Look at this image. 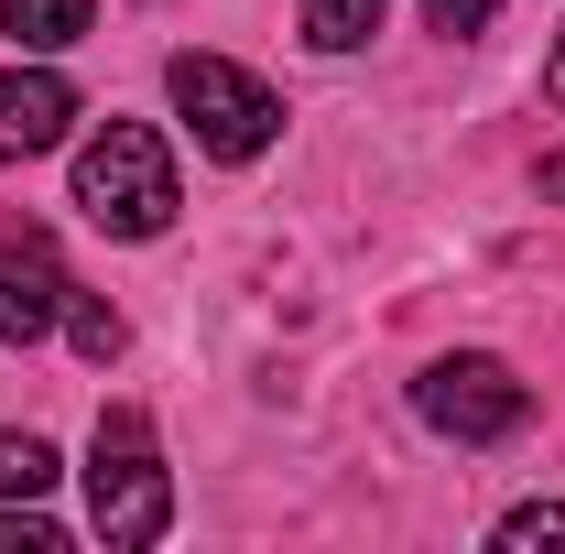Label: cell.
I'll return each mask as SVG.
<instances>
[{
	"mask_svg": "<svg viewBox=\"0 0 565 554\" xmlns=\"http://www.w3.org/2000/svg\"><path fill=\"white\" fill-rule=\"evenodd\" d=\"M163 87H174L185 131L207 141L217 163H250V152L282 131V98H273L250 66H228V55H174V66H163Z\"/></svg>",
	"mask_w": 565,
	"mask_h": 554,
	"instance_id": "cell-3",
	"label": "cell"
},
{
	"mask_svg": "<svg viewBox=\"0 0 565 554\" xmlns=\"http://www.w3.org/2000/svg\"><path fill=\"white\" fill-rule=\"evenodd\" d=\"M55 544H66V533H55L33 500H22V511H0V554H55Z\"/></svg>",
	"mask_w": 565,
	"mask_h": 554,
	"instance_id": "cell-12",
	"label": "cell"
},
{
	"mask_svg": "<svg viewBox=\"0 0 565 554\" xmlns=\"http://www.w3.org/2000/svg\"><path fill=\"white\" fill-rule=\"evenodd\" d=\"M381 11H392V0H305V33H316L327 55H349V44L381 33Z\"/></svg>",
	"mask_w": 565,
	"mask_h": 554,
	"instance_id": "cell-8",
	"label": "cell"
},
{
	"mask_svg": "<svg viewBox=\"0 0 565 554\" xmlns=\"http://www.w3.org/2000/svg\"><path fill=\"white\" fill-rule=\"evenodd\" d=\"M0 22H11V44H33V55H66V44H87L98 0H0Z\"/></svg>",
	"mask_w": 565,
	"mask_h": 554,
	"instance_id": "cell-7",
	"label": "cell"
},
{
	"mask_svg": "<svg viewBox=\"0 0 565 554\" xmlns=\"http://www.w3.org/2000/svg\"><path fill=\"white\" fill-rule=\"evenodd\" d=\"M490 11H500V0H424L435 33H490Z\"/></svg>",
	"mask_w": 565,
	"mask_h": 554,
	"instance_id": "cell-13",
	"label": "cell"
},
{
	"mask_svg": "<svg viewBox=\"0 0 565 554\" xmlns=\"http://www.w3.org/2000/svg\"><path fill=\"white\" fill-rule=\"evenodd\" d=\"M44 489H55V446L0 424V500H44Z\"/></svg>",
	"mask_w": 565,
	"mask_h": 554,
	"instance_id": "cell-9",
	"label": "cell"
},
{
	"mask_svg": "<svg viewBox=\"0 0 565 554\" xmlns=\"http://www.w3.org/2000/svg\"><path fill=\"white\" fill-rule=\"evenodd\" d=\"M76 207L98 217L109 239H163L174 228V152L141 131V120H109V131L76 152Z\"/></svg>",
	"mask_w": 565,
	"mask_h": 554,
	"instance_id": "cell-2",
	"label": "cell"
},
{
	"mask_svg": "<svg viewBox=\"0 0 565 554\" xmlns=\"http://www.w3.org/2000/svg\"><path fill=\"white\" fill-rule=\"evenodd\" d=\"M414 403H424V424L435 435H457V446H500V435H522V414H533V392L500 370V359H435L414 381Z\"/></svg>",
	"mask_w": 565,
	"mask_h": 554,
	"instance_id": "cell-4",
	"label": "cell"
},
{
	"mask_svg": "<svg viewBox=\"0 0 565 554\" xmlns=\"http://www.w3.org/2000/svg\"><path fill=\"white\" fill-rule=\"evenodd\" d=\"M500 554H565V500H533L500 522Z\"/></svg>",
	"mask_w": 565,
	"mask_h": 554,
	"instance_id": "cell-10",
	"label": "cell"
},
{
	"mask_svg": "<svg viewBox=\"0 0 565 554\" xmlns=\"http://www.w3.org/2000/svg\"><path fill=\"white\" fill-rule=\"evenodd\" d=\"M76 120V87L55 66H11L0 76V163H33V152H55Z\"/></svg>",
	"mask_w": 565,
	"mask_h": 554,
	"instance_id": "cell-6",
	"label": "cell"
},
{
	"mask_svg": "<svg viewBox=\"0 0 565 554\" xmlns=\"http://www.w3.org/2000/svg\"><path fill=\"white\" fill-rule=\"evenodd\" d=\"M87 522H98V544H163V522H174V479H163V446H152V424L120 403V414H98V446H87Z\"/></svg>",
	"mask_w": 565,
	"mask_h": 554,
	"instance_id": "cell-1",
	"label": "cell"
},
{
	"mask_svg": "<svg viewBox=\"0 0 565 554\" xmlns=\"http://www.w3.org/2000/svg\"><path fill=\"white\" fill-rule=\"evenodd\" d=\"M544 87H555V109H565V44H555V66H544Z\"/></svg>",
	"mask_w": 565,
	"mask_h": 554,
	"instance_id": "cell-14",
	"label": "cell"
},
{
	"mask_svg": "<svg viewBox=\"0 0 565 554\" xmlns=\"http://www.w3.org/2000/svg\"><path fill=\"white\" fill-rule=\"evenodd\" d=\"M66 294L76 283H66V262H55V239L11 217V228H0V338L11 348L55 338V327H66Z\"/></svg>",
	"mask_w": 565,
	"mask_h": 554,
	"instance_id": "cell-5",
	"label": "cell"
},
{
	"mask_svg": "<svg viewBox=\"0 0 565 554\" xmlns=\"http://www.w3.org/2000/svg\"><path fill=\"white\" fill-rule=\"evenodd\" d=\"M66 338H76V359H109V348H120V316H109L98 294H66Z\"/></svg>",
	"mask_w": 565,
	"mask_h": 554,
	"instance_id": "cell-11",
	"label": "cell"
}]
</instances>
